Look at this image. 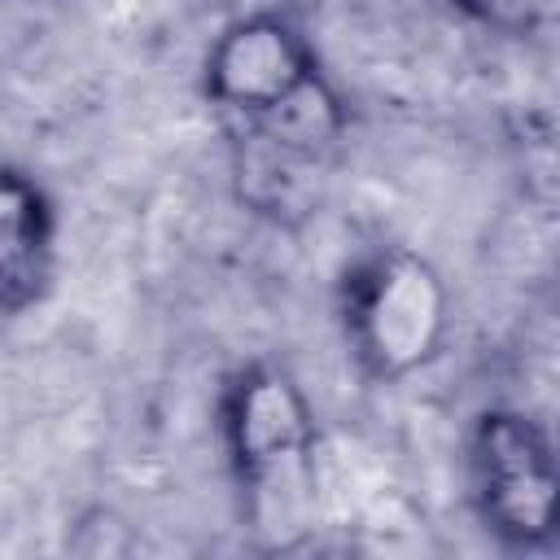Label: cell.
Here are the masks:
<instances>
[{
    "label": "cell",
    "instance_id": "1",
    "mask_svg": "<svg viewBox=\"0 0 560 560\" xmlns=\"http://www.w3.org/2000/svg\"><path fill=\"white\" fill-rule=\"evenodd\" d=\"M228 446L241 486L254 499L258 529H276V521L289 525L311 486V416L298 385L280 368L254 363L232 381Z\"/></svg>",
    "mask_w": 560,
    "mask_h": 560
},
{
    "label": "cell",
    "instance_id": "2",
    "mask_svg": "<svg viewBox=\"0 0 560 560\" xmlns=\"http://www.w3.org/2000/svg\"><path fill=\"white\" fill-rule=\"evenodd\" d=\"M446 328V293L433 267L407 249H385L346 276V337L354 359L381 376L420 368Z\"/></svg>",
    "mask_w": 560,
    "mask_h": 560
},
{
    "label": "cell",
    "instance_id": "3",
    "mask_svg": "<svg viewBox=\"0 0 560 560\" xmlns=\"http://www.w3.org/2000/svg\"><path fill=\"white\" fill-rule=\"evenodd\" d=\"M241 122V197L267 214L311 210L341 136V109L328 83L315 74L289 101Z\"/></svg>",
    "mask_w": 560,
    "mask_h": 560
},
{
    "label": "cell",
    "instance_id": "4",
    "mask_svg": "<svg viewBox=\"0 0 560 560\" xmlns=\"http://www.w3.org/2000/svg\"><path fill=\"white\" fill-rule=\"evenodd\" d=\"M472 499L481 521L516 542L534 547L551 538L556 464L547 433L521 411H486L472 429Z\"/></svg>",
    "mask_w": 560,
    "mask_h": 560
},
{
    "label": "cell",
    "instance_id": "5",
    "mask_svg": "<svg viewBox=\"0 0 560 560\" xmlns=\"http://www.w3.org/2000/svg\"><path fill=\"white\" fill-rule=\"evenodd\" d=\"M315 74V57L302 35L271 13H258L219 35L206 61V92L219 109L249 118L289 101Z\"/></svg>",
    "mask_w": 560,
    "mask_h": 560
},
{
    "label": "cell",
    "instance_id": "6",
    "mask_svg": "<svg viewBox=\"0 0 560 560\" xmlns=\"http://www.w3.org/2000/svg\"><path fill=\"white\" fill-rule=\"evenodd\" d=\"M52 267V214L35 179L0 166V311L39 298Z\"/></svg>",
    "mask_w": 560,
    "mask_h": 560
},
{
    "label": "cell",
    "instance_id": "7",
    "mask_svg": "<svg viewBox=\"0 0 560 560\" xmlns=\"http://www.w3.org/2000/svg\"><path fill=\"white\" fill-rule=\"evenodd\" d=\"M451 4H459L477 22H486L494 31H512V35L529 31L538 22V13H542V0H451Z\"/></svg>",
    "mask_w": 560,
    "mask_h": 560
}]
</instances>
